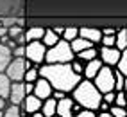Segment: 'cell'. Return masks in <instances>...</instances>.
Instances as JSON below:
<instances>
[{"label": "cell", "instance_id": "obj_19", "mask_svg": "<svg viewBox=\"0 0 127 117\" xmlns=\"http://www.w3.org/2000/svg\"><path fill=\"white\" fill-rule=\"evenodd\" d=\"M11 79L5 76V72H0V97L7 101V96H9V88H11Z\"/></svg>", "mask_w": 127, "mask_h": 117}, {"label": "cell", "instance_id": "obj_42", "mask_svg": "<svg viewBox=\"0 0 127 117\" xmlns=\"http://www.w3.org/2000/svg\"><path fill=\"white\" fill-rule=\"evenodd\" d=\"M95 117H113L111 114H109V112H97V115Z\"/></svg>", "mask_w": 127, "mask_h": 117}, {"label": "cell", "instance_id": "obj_14", "mask_svg": "<svg viewBox=\"0 0 127 117\" xmlns=\"http://www.w3.org/2000/svg\"><path fill=\"white\" fill-rule=\"evenodd\" d=\"M56 105H57V101H56L54 97H47V99L41 101L39 112L43 114L45 117H54V115H56Z\"/></svg>", "mask_w": 127, "mask_h": 117}, {"label": "cell", "instance_id": "obj_20", "mask_svg": "<svg viewBox=\"0 0 127 117\" xmlns=\"http://www.w3.org/2000/svg\"><path fill=\"white\" fill-rule=\"evenodd\" d=\"M11 58H13V56H11V49L0 43V72H4V70H5L7 63L11 61Z\"/></svg>", "mask_w": 127, "mask_h": 117}, {"label": "cell", "instance_id": "obj_40", "mask_svg": "<svg viewBox=\"0 0 127 117\" xmlns=\"http://www.w3.org/2000/svg\"><path fill=\"white\" fill-rule=\"evenodd\" d=\"M107 110H109V105L104 103V101H100V105H98V108H97V112H107Z\"/></svg>", "mask_w": 127, "mask_h": 117}, {"label": "cell", "instance_id": "obj_31", "mask_svg": "<svg viewBox=\"0 0 127 117\" xmlns=\"http://www.w3.org/2000/svg\"><path fill=\"white\" fill-rule=\"evenodd\" d=\"M11 56L13 58H25V45H16L11 49Z\"/></svg>", "mask_w": 127, "mask_h": 117}, {"label": "cell", "instance_id": "obj_36", "mask_svg": "<svg viewBox=\"0 0 127 117\" xmlns=\"http://www.w3.org/2000/svg\"><path fill=\"white\" fill-rule=\"evenodd\" d=\"M14 22H16L14 18H2V20H0V25H5V27H9V25H13Z\"/></svg>", "mask_w": 127, "mask_h": 117}, {"label": "cell", "instance_id": "obj_1", "mask_svg": "<svg viewBox=\"0 0 127 117\" xmlns=\"http://www.w3.org/2000/svg\"><path fill=\"white\" fill-rule=\"evenodd\" d=\"M38 74L45 78L54 90H61L64 94H70L82 79L79 74L72 70L70 63H43L38 67Z\"/></svg>", "mask_w": 127, "mask_h": 117}, {"label": "cell", "instance_id": "obj_22", "mask_svg": "<svg viewBox=\"0 0 127 117\" xmlns=\"http://www.w3.org/2000/svg\"><path fill=\"white\" fill-rule=\"evenodd\" d=\"M2 117H27V115L20 110V106H16V105H5Z\"/></svg>", "mask_w": 127, "mask_h": 117}, {"label": "cell", "instance_id": "obj_2", "mask_svg": "<svg viewBox=\"0 0 127 117\" xmlns=\"http://www.w3.org/2000/svg\"><path fill=\"white\" fill-rule=\"evenodd\" d=\"M70 97L73 99V103L81 105V108H88V110H93V112H97L100 101H102V94L97 90L93 81L84 79V78L70 92Z\"/></svg>", "mask_w": 127, "mask_h": 117}, {"label": "cell", "instance_id": "obj_26", "mask_svg": "<svg viewBox=\"0 0 127 117\" xmlns=\"http://www.w3.org/2000/svg\"><path fill=\"white\" fill-rule=\"evenodd\" d=\"M77 36H79V27H64L61 40H64V41H72L73 38H77Z\"/></svg>", "mask_w": 127, "mask_h": 117}, {"label": "cell", "instance_id": "obj_43", "mask_svg": "<svg viewBox=\"0 0 127 117\" xmlns=\"http://www.w3.org/2000/svg\"><path fill=\"white\" fill-rule=\"evenodd\" d=\"M14 23H16V25H20V27H25V20H23V18H18Z\"/></svg>", "mask_w": 127, "mask_h": 117}, {"label": "cell", "instance_id": "obj_27", "mask_svg": "<svg viewBox=\"0 0 127 117\" xmlns=\"http://www.w3.org/2000/svg\"><path fill=\"white\" fill-rule=\"evenodd\" d=\"M70 67H72V70L75 74H79V76L82 78V70H84V61H81L79 58H73V60L70 61Z\"/></svg>", "mask_w": 127, "mask_h": 117}, {"label": "cell", "instance_id": "obj_44", "mask_svg": "<svg viewBox=\"0 0 127 117\" xmlns=\"http://www.w3.org/2000/svg\"><path fill=\"white\" fill-rule=\"evenodd\" d=\"M5 105H7V101H5V99H2V97H0V110H4V108H5Z\"/></svg>", "mask_w": 127, "mask_h": 117}, {"label": "cell", "instance_id": "obj_33", "mask_svg": "<svg viewBox=\"0 0 127 117\" xmlns=\"http://www.w3.org/2000/svg\"><path fill=\"white\" fill-rule=\"evenodd\" d=\"M95 115H97V112L88 110V108H81L77 114H73V117H95Z\"/></svg>", "mask_w": 127, "mask_h": 117}, {"label": "cell", "instance_id": "obj_4", "mask_svg": "<svg viewBox=\"0 0 127 117\" xmlns=\"http://www.w3.org/2000/svg\"><path fill=\"white\" fill-rule=\"evenodd\" d=\"M91 81H93V85L97 87V90L100 94L111 92L115 88V69L113 67H107V65H102L100 70L95 74V78Z\"/></svg>", "mask_w": 127, "mask_h": 117}, {"label": "cell", "instance_id": "obj_34", "mask_svg": "<svg viewBox=\"0 0 127 117\" xmlns=\"http://www.w3.org/2000/svg\"><path fill=\"white\" fill-rule=\"evenodd\" d=\"M102 101L104 103H107L109 106L113 105V101H115V90H111V92H106V94H102Z\"/></svg>", "mask_w": 127, "mask_h": 117}, {"label": "cell", "instance_id": "obj_32", "mask_svg": "<svg viewBox=\"0 0 127 117\" xmlns=\"http://www.w3.org/2000/svg\"><path fill=\"white\" fill-rule=\"evenodd\" d=\"M98 45H104V47H115V34L102 36V38H100V43H98Z\"/></svg>", "mask_w": 127, "mask_h": 117}, {"label": "cell", "instance_id": "obj_47", "mask_svg": "<svg viewBox=\"0 0 127 117\" xmlns=\"http://www.w3.org/2000/svg\"><path fill=\"white\" fill-rule=\"evenodd\" d=\"M54 117H56V115H54Z\"/></svg>", "mask_w": 127, "mask_h": 117}, {"label": "cell", "instance_id": "obj_25", "mask_svg": "<svg viewBox=\"0 0 127 117\" xmlns=\"http://www.w3.org/2000/svg\"><path fill=\"white\" fill-rule=\"evenodd\" d=\"M38 78H39L38 67H31V69H27V70L23 72V83H34Z\"/></svg>", "mask_w": 127, "mask_h": 117}, {"label": "cell", "instance_id": "obj_35", "mask_svg": "<svg viewBox=\"0 0 127 117\" xmlns=\"http://www.w3.org/2000/svg\"><path fill=\"white\" fill-rule=\"evenodd\" d=\"M64 96H68V94H64V92H61V90H52V94H50V97H54L56 101H59V99H63Z\"/></svg>", "mask_w": 127, "mask_h": 117}, {"label": "cell", "instance_id": "obj_24", "mask_svg": "<svg viewBox=\"0 0 127 117\" xmlns=\"http://www.w3.org/2000/svg\"><path fill=\"white\" fill-rule=\"evenodd\" d=\"M115 70H118V72H122L124 76H127V51L120 52V58H118V61L115 65Z\"/></svg>", "mask_w": 127, "mask_h": 117}, {"label": "cell", "instance_id": "obj_12", "mask_svg": "<svg viewBox=\"0 0 127 117\" xmlns=\"http://www.w3.org/2000/svg\"><path fill=\"white\" fill-rule=\"evenodd\" d=\"M79 36L91 41L93 45H97V43H100L102 32H100V29H95V27H79Z\"/></svg>", "mask_w": 127, "mask_h": 117}, {"label": "cell", "instance_id": "obj_15", "mask_svg": "<svg viewBox=\"0 0 127 117\" xmlns=\"http://www.w3.org/2000/svg\"><path fill=\"white\" fill-rule=\"evenodd\" d=\"M68 43H70V49H72V52H73V54H77V52L84 51V49H88V47H93V43H91V41L84 40V38H81V36L73 38L72 41H68Z\"/></svg>", "mask_w": 127, "mask_h": 117}, {"label": "cell", "instance_id": "obj_29", "mask_svg": "<svg viewBox=\"0 0 127 117\" xmlns=\"http://www.w3.org/2000/svg\"><path fill=\"white\" fill-rule=\"evenodd\" d=\"M107 112L111 114L113 117H127V112H125V108H124V106H116V105H111Z\"/></svg>", "mask_w": 127, "mask_h": 117}, {"label": "cell", "instance_id": "obj_8", "mask_svg": "<svg viewBox=\"0 0 127 117\" xmlns=\"http://www.w3.org/2000/svg\"><path fill=\"white\" fill-rule=\"evenodd\" d=\"M25 96H27V94H25L23 81H13L11 83V88H9V96H7V105L20 106V103L23 101Z\"/></svg>", "mask_w": 127, "mask_h": 117}, {"label": "cell", "instance_id": "obj_13", "mask_svg": "<svg viewBox=\"0 0 127 117\" xmlns=\"http://www.w3.org/2000/svg\"><path fill=\"white\" fill-rule=\"evenodd\" d=\"M100 67H102V61H100L98 58H93V60L86 61L84 63V70H82V78L84 79H93L95 74L100 70Z\"/></svg>", "mask_w": 127, "mask_h": 117}, {"label": "cell", "instance_id": "obj_11", "mask_svg": "<svg viewBox=\"0 0 127 117\" xmlns=\"http://www.w3.org/2000/svg\"><path fill=\"white\" fill-rule=\"evenodd\" d=\"M56 117H73V99L64 96L56 105Z\"/></svg>", "mask_w": 127, "mask_h": 117}, {"label": "cell", "instance_id": "obj_3", "mask_svg": "<svg viewBox=\"0 0 127 117\" xmlns=\"http://www.w3.org/2000/svg\"><path fill=\"white\" fill-rule=\"evenodd\" d=\"M75 58V54L72 52L70 43L64 40H59L56 45L48 47L45 52V63H70Z\"/></svg>", "mask_w": 127, "mask_h": 117}, {"label": "cell", "instance_id": "obj_6", "mask_svg": "<svg viewBox=\"0 0 127 117\" xmlns=\"http://www.w3.org/2000/svg\"><path fill=\"white\" fill-rule=\"evenodd\" d=\"M4 72L11 81H23V72H25L23 58H11V61L7 63Z\"/></svg>", "mask_w": 127, "mask_h": 117}, {"label": "cell", "instance_id": "obj_39", "mask_svg": "<svg viewBox=\"0 0 127 117\" xmlns=\"http://www.w3.org/2000/svg\"><path fill=\"white\" fill-rule=\"evenodd\" d=\"M25 87V94H32V90H34V83H23Z\"/></svg>", "mask_w": 127, "mask_h": 117}, {"label": "cell", "instance_id": "obj_9", "mask_svg": "<svg viewBox=\"0 0 127 117\" xmlns=\"http://www.w3.org/2000/svg\"><path fill=\"white\" fill-rule=\"evenodd\" d=\"M41 108V99H38L34 94H27L23 97V101L20 103V110L25 114V115H31V114H34V112H38Z\"/></svg>", "mask_w": 127, "mask_h": 117}, {"label": "cell", "instance_id": "obj_10", "mask_svg": "<svg viewBox=\"0 0 127 117\" xmlns=\"http://www.w3.org/2000/svg\"><path fill=\"white\" fill-rule=\"evenodd\" d=\"M52 85H50V83L45 79V78H38L36 81H34V90H32V94H34L38 99H41V101H43V99H47V97H50V94H52Z\"/></svg>", "mask_w": 127, "mask_h": 117}, {"label": "cell", "instance_id": "obj_30", "mask_svg": "<svg viewBox=\"0 0 127 117\" xmlns=\"http://www.w3.org/2000/svg\"><path fill=\"white\" fill-rule=\"evenodd\" d=\"M125 90H122V92H115V101H113V105H116V106H124L125 108Z\"/></svg>", "mask_w": 127, "mask_h": 117}, {"label": "cell", "instance_id": "obj_45", "mask_svg": "<svg viewBox=\"0 0 127 117\" xmlns=\"http://www.w3.org/2000/svg\"><path fill=\"white\" fill-rule=\"evenodd\" d=\"M29 117H45V115H43V114H41V112L38 110V112H34V114H31Z\"/></svg>", "mask_w": 127, "mask_h": 117}, {"label": "cell", "instance_id": "obj_16", "mask_svg": "<svg viewBox=\"0 0 127 117\" xmlns=\"http://www.w3.org/2000/svg\"><path fill=\"white\" fill-rule=\"evenodd\" d=\"M115 47L118 49V51H127V29L122 27V29H118L116 31V34H115Z\"/></svg>", "mask_w": 127, "mask_h": 117}, {"label": "cell", "instance_id": "obj_28", "mask_svg": "<svg viewBox=\"0 0 127 117\" xmlns=\"http://www.w3.org/2000/svg\"><path fill=\"white\" fill-rule=\"evenodd\" d=\"M23 31H25L23 27H20V25H16V23H13V25H9V27H7V36H9L11 40H14L16 36H20Z\"/></svg>", "mask_w": 127, "mask_h": 117}, {"label": "cell", "instance_id": "obj_7", "mask_svg": "<svg viewBox=\"0 0 127 117\" xmlns=\"http://www.w3.org/2000/svg\"><path fill=\"white\" fill-rule=\"evenodd\" d=\"M97 58L102 61V65H107V67H113V69H115L118 58H120V51H118L116 47H104V45H100Z\"/></svg>", "mask_w": 127, "mask_h": 117}, {"label": "cell", "instance_id": "obj_41", "mask_svg": "<svg viewBox=\"0 0 127 117\" xmlns=\"http://www.w3.org/2000/svg\"><path fill=\"white\" fill-rule=\"evenodd\" d=\"M52 31L56 32V34H57L59 38H61V36H63V31H64V27H59V25H57V27H52Z\"/></svg>", "mask_w": 127, "mask_h": 117}, {"label": "cell", "instance_id": "obj_17", "mask_svg": "<svg viewBox=\"0 0 127 117\" xmlns=\"http://www.w3.org/2000/svg\"><path fill=\"white\" fill-rule=\"evenodd\" d=\"M43 32H45V27H38V25H34V27L25 29L23 34H25V40H27V41H36V40H41Z\"/></svg>", "mask_w": 127, "mask_h": 117}, {"label": "cell", "instance_id": "obj_46", "mask_svg": "<svg viewBox=\"0 0 127 117\" xmlns=\"http://www.w3.org/2000/svg\"><path fill=\"white\" fill-rule=\"evenodd\" d=\"M2 115H4V110H0V117H2Z\"/></svg>", "mask_w": 127, "mask_h": 117}, {"label": "cell", "instance_id": "obj_18", "mask_svg": "<svg viewBox=\"0 0 127 117\" xmlns=\"http://www.w3.org/2000/svg\"><path fill=\"white\" fill-rule=\"evenodd\" d=\"M59 40H61V38H59L52 29H45V32H43V36H41V40H39V41H41V43H43V45L48 49V47L56 45Z\"/></svg>", "mask_w": 127, "mask_h": 117}, {"label": "cell", "instance_id": "obj_5", "mask_svg": "<svg viewBox=\"0 0 127 117\" xmlns=\"http://www.w3.org/2000/svg\"><path fill=\"white\" fill-rule=\"evenodd\" d=\"M45 52H47V47L41 43L39 40L27 41V43H25V60L32 61L36 67L45 63Z\"/></svg>", "mask_w": 127, "mask_h": 117}, {"label": "cell", "instance_id": "obj_37", "mask_svg": "<svg viewBox=\"0 0 127 117\" xmlns=\"http://www.w3.org/2000/svg\"><path fill=\"white\" fill-rule=\"evenodd\" d=\"M14 41H16V45H25V43H27V40H25V34H23V32H22L20 36H16Z\"/></svg>", "mask_w": 127, "mask_h": 117}, {"label": "cell", "instance_id": "obj_23", "mask_svg": "<svg viewBox=\"0 0 127 117\" xmlns=\"http://www.w3.org/2000/svg\"><path fill=\"white\" fill-rule=\"evenodd\" d=\"M127 76H124L122 72H118V70H115V92H122V90H125V87H127V79H125Z\"/></svg>", "mask_w": 127, "mask_h": 117}, {"label": "cell", "instance_id": "obj_38", "mask_svg": "<svg viewBox=\"0 0 127 117\" xmlns=\"http://www.w3.org/2000/svg\"><path fill=\"white\" fill-rule=\"evenodd\" d=\"M100 32H102V36H109V34H116V29L107 27V29H100Z\"/></svg>", "mask_w": 127, "mask_h": 117}, {"label": "cell", "instance_id": "obj_21", "mask_svg": "<svg viewBox=\"0 0 127 117\" xmlns=\"http://www.w3.org/2000/svg\"><path fill=\"white\" fill-rule=\"evenodd\" d=\"M97 54H98V49L93 45V47H88V49H84V51H81V52H77L75 54V58H79L81 61H90V60H93V58H97Z\"/></svg>", "mask_w": 127, "mask_h": 117}]
</instances>
